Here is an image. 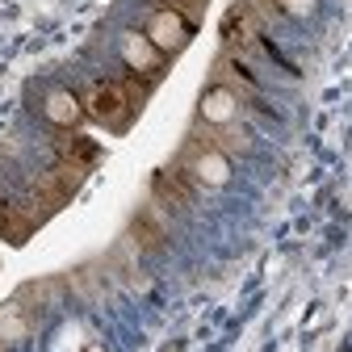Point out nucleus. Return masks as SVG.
I'll list each match as a JSON object with an SVG mask.
<instances>
[{
  "label": "nucleus",
  "instance_id": "nucleus-1",
  "mask_svg": "<svg viewBox=\"0 0 352 352\" xmlns=\"http://www.w3.org/2000/svg\"><path fill=\"white\" fill-rule=\"evenodd\" d=\"M139 93H143L139 84H122V80H97V84L84 93V113H93L97 122H105V126L122 130L130 118H135L139 101H143Z\"/></svg>",
  "mask_w": 352,
  "mask_h": 352
},
{
  "label": "nucleus",
  "instance_id": "nucleus-2",
  "mask_svg": "<svg viewBox=\"0 0 352 352\" xmlns=\"http://www.w3.org/2000/svg\"><path fill=\"white\" fill-rule=\"evenodd\" d=\"M143 34L151 38V47H155L160 55H176V51H181L185 42L193 38V21H189V17H181L176 9H155Z\"/></svg>",
  "mask_w": 352,
  "mask_h": 352
},
{
  "label": "nucleus",
  "instance_id": "nucleus-3",
  "mask_svg": "<svg viewBox=\"0 0 352 352\" xmlns=\"http://www.w3.org/2000/svg\"><path fill=\"white\" fill-rule=\"evenodd\" d=\"M256 38H260V17H256V9L248 0H239V5H231V13L223 17V42L239 55V51L256 47Z\"/></svg>",
  "mask_w": 352,
  "mask_h": 352
},
{
  "label": "nucleus",
  "instance_id": "nucleus-4",
  "mask_svg": "<svg viewBox=\"0 0 352 352\" xmlns=\"http://www.w3.org/2000/svg\"><path fill=\"white\" fill-rule=\"evenodd\" d=\"M122 59H126V67L135 72L139 80H151V76H160V67H164V55L151 47L147 34H126V38H122Z\"/></svg>",
  "mask_w": 352,
  "mask_h": 352
},
{
  "label": "nucleus",
  "instance_id": "nucleus-5",
  "mask_svg": "<svg viewBox=\"0 0 352 352\" xmlns=\"http://www.w3.org/2000/svg\"><path fill=\"white\" fill-rule=\"evenodd\" d=\"M197 118H201V126H231V118H235V88L231 84H214L210 93L201 97V105H197Z\"/></svg>",
  "mask_w": 352,
  "mask_h": 352
},
{
  "label": "nucleus",
  "instance_id": "nucleus-6",
  "mask_svg": "<svg viewBox=\"0 0 352 352\" xmlns=\"http://www.w3.org/2000/svg\"><path fill=\"white\" fill-rule=\"evenodd\" d=\"M42 113H47V122H51V126L72 130V126L84 118V101H80L76 93H67V88H51L47 101H42Z\"/></svg>",
  "mask_w": 352,
  "mask_h": 352
},
{
  "label": "nucleus",
  "instance_id": "nucleus-7",
  "mask_svg": "<svg viewBox=\"0 0 352 352\" xmlns=\"http://www.w3.org/2000/svg\"><path fill=\"white\" fill-rule=\"evenodd\" d=\"M155 197H160L164 206H172V210H189V201H193V181H189L181 168H168V172L155 176Z\"/></svg>",
  "mask_w": 352,
  "mask_h": 352
},
{
  "label": "nucleus",
  "instance_id": "nucleus-8",
  "mask_svg": "<svg viewBox=\"0 0 352 352\" xmlns=\"http://www.w3.org/2000/svg\"><path fill=\"white\" fill-rule=\"evenodd\" d=\"M227 176H231L227 151H218L214 143L197 151V160H193V181H197V185H210V189H218V185H227Z\"/></svg>",
  "mask_w": 352,
  "mask_h": 352
},
{
  "label": "nucleus",
  "instance_id": "nucleus-9",
  "mask_svg": "<svg viewBox=\"0 0 352 352\" xmlns=\"http://www.w3.org/2000/svg\"><path fill=\"white\" fill-rule=\"evenodd\" d=\"M0 235H5L9 243H21L30 235V218L17 206H9V201H0Z\"/></svg>",
  "mask_w": 352,
  "mask_h": 352
},
{
  "label": "nucleus",
  "instance_id": "nucleus-10",
  "mask_svg": "<svg viewBox=\"0 0 352 352\" xmlns=\"http://www.w3.org/2000/svg\"><path fill=\"white\" fill-rule=\"evenodd\" d=\"M97 143H88V139H72L67 143V151H63V164H72V168H80V172H88L97 164Z\"/></svg>",
  "mask_w": 352,
  "mask_h": 352
},
{
  "label": "nucleus",
  "instance_id": "nucleus-11",
  "mask_svg": "<svg viewBox=\"0 0 352 352\" xmlns=\"http://www.w3.org/2000/svg\"><path fill=\"white\" fill-rule=\"evenodd\" d=\"M206 5H210V0H164V9H176V13L189 17V21H197L206 13Z\"/></svg>",
  "mask_w": 352,
  "mask_h": 352
},
{
  "label": "nucleus",
  "instance_id": "nucleus-12",
  "mask_svg": "<svg viewBox=\"0 0 352 352\" xmlns=\"http://www.w3.org/2000/svg\"><path fill=\"white\" fill-rule=\"evenodd\" d=\"M273 5L281 9V13H289V17H306L315 9V0H273Z\"/></svg>",
  "mask_w": 352,
  "mask_h": 352
},
{
  "label": "nucleus",
  "instance_id": "nucleus-13",
  "mask_svg": "<svg viewBox=\"0 0 352 352\" xmlns=\"http://www.w3.org/2000/svg\"><path fill=\"white\" fill-rule=\"evenodd\" d=\"M0 352H5V340H0Z\"/></svg>",
  "mask_w": 352,
  "mask_h": 352
}]
</instances>
